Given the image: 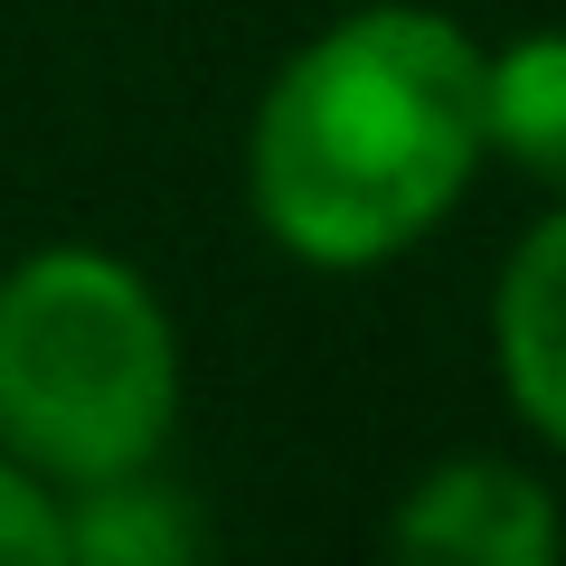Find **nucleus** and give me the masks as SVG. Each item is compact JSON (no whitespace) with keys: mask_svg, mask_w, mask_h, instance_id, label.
<instances>
[{"mask_svg":"<svg viewBox=\"0 0 566 566\" xmlns=\"http://www.w3.org/2000/svg\"><path fill=\"white\" fill-rule=\"evenodd\" d=\"M482 39L424 0H359L264 76L245 218L312 274H378L482 180Z\"/></svg>","mask_w":566,"mask_h":566,"instance_id":"1","label":"nucleus"},{"mask_svg":"<svg viewBox=\"0 0 566 566\" xmlns=\"http://www.w3.org/2000/svg\"><path fill=\"white\" fill-rule=\"evenodd\" d=\"M189 359L161 283L95 237L0 264V453L48 491L170 463Z\"/></svg>","mask_w":566,"mask_h":566,"instance_id":"2","label":"nucleus"},{"mask_svg":"<svg viewBox=\"0 0 566 566\" xmlns=\"http://www.w3.org/2000/svg\"><path fill=\"white\" fill-rule=\"evenodd\" d=\"M387 547L416 566H557L566 557V510L510 453H444L406 482Z\"/></svg>","mask_w":566,"mask_h":566,"instance_id":"3","label":"nucleus"},{"mask_svg":"<svg viewBox=\"0 0 566 566\" xmlns=\"http://www.w3.org/2000/svg\"><path fill=\"white\" fill-rule=\"evenodd\" d=\"M491 368L510 416L566 453V199L520 227L491 283Z\"/></svg>","mask_w":566,"mask_h":566,"instance_id":"4","label":"nucleus"},{"mask_svg":"<svg viewBox=\"0 0 566 566\" xmlns=\"http://www.w3.org/2000/svg\"><path fill=\"white\" fill-rule=\"evenodd\" d=\"M57 528H66V566H189V557H208L199 491H180L161 463L57 491Z\"/></svg>","mask_w":566,"mask_h":566,"instance_id":"5","label":"nucleus"},{"mask_svg":"<svg viewBox=\"0 0 566 566\" xmlns=\"http://www.w3.org/2000/svg\"><path fill=\"white\" fill-rule=\"evenodd\" d=\"M482 142L547 199H566V29L482 48Z\"/></svg>","mask_w":566,"mask_h":566,"instance_id":"6","label":"nucleus"},{"mask_svg":"<svg viewBox=\"0 0 566 566\" xmlns=\"http://www.w3.org/2000/svg\"><path fill=\"white\" fill-rule=\"evenodd\" d=\"M0 566H66L57 491L29 463H10V453H0Z\"/></svg>","mask_w":566,"mask_h":566,"instance_id":"7","label":"nucleus"}]
</instances>
